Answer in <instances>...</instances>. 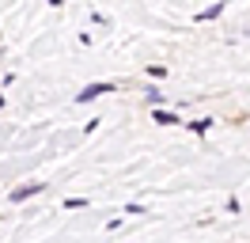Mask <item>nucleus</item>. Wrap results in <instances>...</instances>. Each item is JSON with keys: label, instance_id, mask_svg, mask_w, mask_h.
Segmentation results:
<instances>
[{"label": "nucleus", "instance_id": "obj_6", "mask_svg": "<svg viewBox=\"0 0 250 243\" xmlns=\"http://www.w3.org/2000/svg\"><path fill=\"white\" fill-rule=\"evenodd\" d=\"M83 205H87V197H68L64 201V209H83Z\"/></svg>", "mask_w": 250, "mask_h": 243}, {"label": "nucleus", "instance_id": "obj_7", "mask_svg": "<svg viewBox=\"0 0 250 243\" xmlns=\"http://www.w3.org/2000/svg\"><path fill=\"white\" fill-rule=\"evenodd\" d=\"M0 106H4V95H0Z\"/></svg>", "mask_w": 250, "mask_h": 243}, {"label": "nucleus", "instance_id": "obj_2", "mask_svg": "<svg viewBox=\"0 0 250 243\" xmlns=\"http://www.w3.org/2000/svg\"><path fill=\"white\" fill-rule=\"evenodd\" d=\"M106 91H114V84H87V88L76 95V103H91L95 95H106Z\"/></svg>", "mask_w": 250, "mask_h": 243}, {"label": "nucleus", "instance_id": "obj_4", "mask_svg": "<svg viewBox=\"0 0 250 243\" xmlns=\"http://www.w3.org/2000/svg\"><path fill=\"white\" fill-rule=\"evenodd\" d=\"M189 129H193V133H208V129H212V118H201V122H193Z\"/></svg>", "mask_w": 250, "mask_h": 243}, {"label": "nucleus", "instance_id": "obj_3", "mask_svg": "<svg viewBox=\"0 0 250 243\" xmlns=\"http://www.w3.org/2000/svg\"><path fill=\"white\" fill-rule=\"evenodd\" d=\"M156 122H159V125H178V114H171V110H156Z\"/></svg>", "mask_w": 250, "mask_h": 243}, {"label": "nucleus", "instance_id": "obj_1", "mask_svg": "<svg viewBox=\"0 0 250 243\" xmlns=\"http://www.w3.org/2000/svg\"><path fill=\"white\" fill-rule=\"evenodd\" d=\"M42 190H46L42 182H23V186H16V190H12V201H27V197L42 194Z\"/></svg>", "mask_w": 250, "mask_h": 243}, {"label": "nucleus", "instance_id": "obj_5", "mask_svg": "<svg viewBox=\"0 0 250 243\" xmlns=\"http://www.w3.org/2000/svg\"><path fill=\"white\" fill-rule=\"evenodd\" d=\"M220 12H224V4H216V8H205V12L201 15H197V19H216V15Z\"/></svg>", "mask_w": 250, "mask_h": 243}]
</instances>
